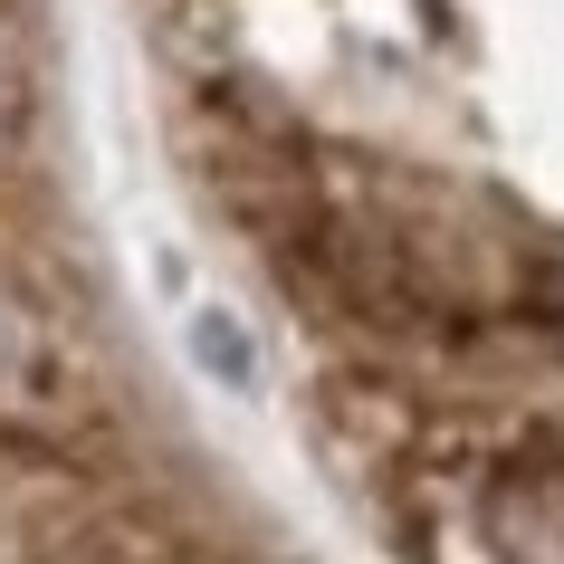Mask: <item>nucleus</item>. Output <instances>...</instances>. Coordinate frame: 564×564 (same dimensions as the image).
Wrapping results in <instances>:
<instances>
[{"label":"nucleus","instance_id":"nucleus-2","mask_svg":"<svg viewBox=\"0 0 564 564\" xmlns=\"http://www.w3.org/2000/svg\"><path fill=\"white\" fill-rule=\"evenodd\" d=\"M0 392H58V335L20 288H0Z\"/></svg>","mask_w":564,"mask_h":564},{"label":"nucleus","instance_id":"nucleus-1","mask_svg":"<svg viewBox=\"0 0 564 564\" xmlns=\"http://www.w3.org/2000/svg\"><path fill=\"white\" fill-rule=\"evenodd\" d=\"M421 402L412 383H392V373H326V392H316V431H326L355 469H392L402 449H412L421 431Z\"/></svg>","mask_w":564,"mask_h":564},{"label":"nucleus","instance_id":"nucleus-3","mask_svg":"<svg viewBox=\"0 0 564 564\" xmlns=\"http://www.w3.org/2000/svg\"><path fill=\"white\" fill-rule=\"evenodd\" d=\"M20 124H30V58H20V30L0 20V153L20 144Z\"/></svg>","mask_w":564,"mask_h":564}]
</instances>
